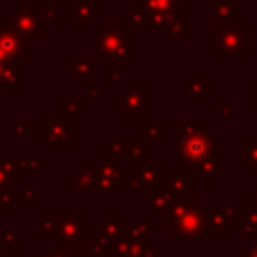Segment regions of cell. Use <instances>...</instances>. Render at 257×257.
I'll use <instances>...</instances> for the list:
<instances>
[{"instance_id": "cell-10", "label": "cell", "mask_w": 257, "mask_h": 257, "mask_svg": "<svg viewBox=\"0 0 257 257\" xmlns=\"http://www.w3.org/2000/svg\"><path fill=\"white\" fill-rule=\"evenodd\" d=\"M84 213H58V227H56V241L58 247L78 249L84 235Z\"/></svg>"}, {"instance_id": "cell-48", "label": "cell", "mask_w": 257, "mask_h": 257, "mask_svg": "<svg viewBox=\"0 0 257 257\" xmlns=\"http://www.w3.org/2000/svg\"><path fill=\"white\" fill-rule=\"evenodd\" d=\"M247 98H249V102H257V84H249L247 86Z\"/></svg>"}, {"instance_id": "cell-32", "label": "cell", "mask_w": 257, "mask_h": 257, "mask_svg": "<svg viewBox=\"0 0 257 257\" xmlns=\"http://www.w3.org/2000/svg\"><path fill=\"white\" fill-rule=\"evenodd\" d=\"M191 30H195V22L193 20H189L187 16L185 18H179V20H175L165 32H167V36L169 38H183L187 32H191Z\"/></svg>"}, {"instance_id": "cell-18", "label": "cell", "mask_w": 257, "mask_h": 257, "mask_svg": "<svg viewBox=\"0 0 257 257\" xmlns=\"http://www.w3.org/2000/svg\"><path fill=\"white\" fill-rule=\"evenodd\" d=\"M239 165L247 169L251 177H257V139L239 141Z\"/></svg>"}, {"instance_id": "cell-6", "label": "cell", "mask_w": 257, "mask_h": 257, "mask_svg": "<svg viewBox=\"0 0 257 257\" xmlns=\"http://www.w3.org/2000/svg\"><path fill=\"white\" fill-rule=\"evenodd\" d=\"M120 120H149V86L147 84H120L118 92Z\"/></svg>"}, {"instance_id": "cell-44", "label": "cell", "mask_w": 257, "mask_h": 257, "mask_svg": "<svg viewBox=\"0 0 257 257\" xmlns=\"http://www.w3.org/2000/svg\"><path fill=\"white\" fill-rule=\"evenodd\" d=\"M239 239L241 241H257V229H251V227H243L239 225Z\"/></svg>"}, {"instance_id": "cell-33", "label": "cell", "mask_w": 257, "mask_h": 257, "mask_svg": "<svg viewBox=\"0 0 257 257\" xmlns=\"http://www.w3.org/2000/svg\"><path fill=\"white\" fill-rule=\"evenodd\" d=\"M102 227H104V231L114 239L118 233H120V227H122V217H120V213L118 211H114V213H104L102 215Z\"/></svg>"}, {"instance_id": "cell-27", "label": "cell", "mask_w": 257, "mask_h": 257, "mask_svg": "<svg viewBox=\"0 0 257 257\" xmlns=\"http://www.w3.org/2000/svg\"><path fill=\"white\" fill-rule=\"evenodd\" d=\"M120 233H122L128 241L145 245V243H147V239H149V233H151V231H149L141 221H139V223H124V221H122Z\"/></svg>"}, {"instance_id": "cell-17", "label": "cell", "mask_w": 257, "mask_h": 257, "mask_svg": "<svg viewBox=\"0 0 257 257\" xmlns=\"http://www.w3.org/2000/svg\"><path fill=\"white\" fill-rule=\"evenodd\" d=\"M141 6L149 14H167V16H173L175 20L185 18V6L179 4L177 0H143Z\"/></svg>"}, {"instance_id": "cell-31", "label": "cell", "mask_w": 257, "mask_h": 257, "mask_svg": "<svg viewBox=\"0 0 257 257\" xmlns=\"http://www.w3.org/2000/svg\"><path fill=\"white\" fill-rule=\"evenodd\" d=\"M237 207H239L237 223L243 225V227L257 229V207L251 205V203H241V205H237Z\"/></svg>"}, {"instance_id": "cell-50", "label": "cell", "mask_w": 257, "mask_h": 257, "mask_svg": "<svg viewBox=\"0 0 257 257\" xmlns=\"http://www.w3.org/2000/svg\"><path fill=\"white\" fill-rule=\"evenodd\" d=\"M10 4H12V0H0V10H8Z\"/></svg>"}, {"instance_id": "cell-46", "label": "cell", "mask_w": 257, "mask_h": 257, "mask_svg": "<svg viewBox=\"0 0 257 257\" xmlns=\"http://www.w3.org/2000/svg\"><path fill=\"white\" fill-rule=\"evenodd\" d=\"M239 257H257V241H251L249 247H243L239 251Z\"/></svg>"}, {"instance_id": "cell-7", "label": "cell", "mask_w": 257, "mask_h": 257, "mask_svg": "<svg viewBox=\"0 0 257 257\" xmlns=\"http://www.w3.org/2000/svg\"><path fill=\"white\" fill-rule=\"evenodd\" d=\"M171 233H175L181 241H197L207 233V211L195 203L189 201L185 203L183 211L175 219Z\"/></svg>"}, {"instance_id": "cell-16", "label": "cell", "mask_w": 257, "mask_h": 257, "mask_svg": "<svg viewBox=\"0 0 257 257\" xmlns=\"http://www.w3.org/2000/svg\"><path fill=\"white\" fill-rule=\"evenodd\" d=\"M96 173L92 167H78L68 179H66V193H78V191H90L92 193V185H94Z\"/></svg>"}, {"instance_id": "cell-41", "label": "cell", "mask_w": 257, "mask_h": 257, "mask_svg": "<svg viewBox=\"0 0 257 257\" xmlns=\"http://www.w3.org/2000/svg\"><path fill=\"white\" fill-rule=\"evenodd\" d=\"M139 221H141L149 231H155V229H159V225H161L157 219H153V217H151V213H149V211H141V213H139Z\"/></svg>"}, {"instance_id": "cell-8", "label": "cell", "mask_w": 257, "mask_h": 257, "mask_svg": "<svg viewBox=\"0 0 257 257\" xmlns=\"http://www.w3.org/2000/svg\"><path fill=\"white\" fill-rule=\"evenodd\" d=\"M8 24L22 34L24 38H46L48 36V22L34 16L32 12L18 6V2H12L8 8Z\"/></svg>"}, {"instance_id": "cell-12", "label": "cell", "mask_w": 257, "mask_h": 257, "mask_svg": "<svg viewBox=\"0 0 257 257\" xmlns=\"http://www.w3.org/2000/svg\"><path fill=\"white\" fill-rule=\"evenodd\" d=\"M223 143L219 141L209 153H205L199 161L193 163V175L203 177V185H211L213 177L221 173V159H223Z\"/></svg>"}, {"instance_id": "cell-23", "label": "cell", "mask_w": 257, "mask_h": 257, "mask_svg": "<svg viewBox=\"0 0 257 257\" xmlns=\"http://www.w3.org/2000/svg\"><path fill=\"white\" fill-rule=\"evenodd\" d=\"M18 6L28 10V12H32L34 16L42 18L44 22L58 20V10H56V4L52 0H48V2H18Z\"/></svg>"}, {"instance_id": "cell-26", "label": "cell", "mask_w": 257, "mask_h": 257, "mask_svg": "<svg viewBox=\"0 0 257 257\" xmlns=\"http://www.w3.org/2000/svg\"><path fill=\"white\" fill-rule=\"evenodd\" d=\"M56 227H58V213H40V217H38L40 239H54Z\"/></svg>"}, {"instance_id": "cell-40", "label": "cell", "mask_w": 257, "mask_h": 257, "mask_svg": "<svg viewBox=\"0 0 257 257\" xmlns=\"http://www.w3.org/2000/svg\"><path fill=\"white\" fill-rule=\"evenodd\" d=\"M120 78H122V72H120V66H112L110 72H106L102 76V84L104 86H110V84H120Z\"/></svg>"}, {"instance_id": "cell-39", "label": "cell", "mask_w": 257, "mask_h": 257, "mask_svg": "<svg viewBox=\"0 0 257 257\" xmlns=\"http://www.w3.org/2000/svg\"><path fill=\"white\" fill-rule=\"evenodd\" d=\"M100 96H102L100 86H96V84H92V82L86 84V88H84V102H98Z\"/></svg>"}, {"instance_id": "cell-36", "label": "cell", "mask_w": 257, "mask_h": 257, "mask_svg": "<svg viewBox=\"0 0 257 257\" xmlns=\"http://www.w3.org/2000/svg\"><path fill=\"white\" fill-rule=\"evenodd\" d=\"M2 249H8V251H20V239H18V233L16 231H4L2 233Z\"/></svg>"}, {"instance_id": "cell-43", "label": "cell", "mask_w": 257, "mask_h": 257, "mask_svg": "<svg viewBox=\"0 0 257 257\" xmlns=\"http://www.w3.org/2000/svg\"><path fill=\"white\" fill-rule=\"evenodd\" d=\"M211 108L215 110V112H219L223 118H231V102H213L211 104Z\"/></svg>"}, {"instance_id": "cell-1", "label": "cell", "mask_w": 257, "mask_h": 257, "mask_svg": "<svg viewBox=\"0 0 257 257\" xmlns=\"http://www.w3.org/2000/svg\"><path fill=\"white\" fill-rule=\"evenodd\" d=\"M94 56L102 60L104 66H128L131 64V28L120 20H104L98 30H94Z\"/></svg>"}, {"instance_id": "cell-9", "label": "cell", "mask_w": 257, "mask_h": 257, "mask_svg": "<svg viewBox=\"0 0 257 257\" xmlns=\"http://www.w3.org/2000/svg\"><path fill=\"white\" fill-rule=\"evenodd\" d=\"M112 241L114 239L104 231L100 221L84 223V235L80 243L84 257H112Z\"/></svg>"}, {"instance_id": "cell-13", "label": "cell", "mask_w": 257, "mask_h": 257, "mask_svg": "<svg viewBox=\"0 0 257 257\" xmlns=\"http://www.w3.org/2000/svg\"><path fill=\"white\" fill-rule=\"evenodd\" d=\"M165 191L175 199V201H195V177L189 173H175L173 177L167 175Z\"/></svg>"}, {"instance_id": "cell-45", "label": "cell", "mask_w": 257, "mask_h": 257, "mask_svg": "<svg viewBox=\"0 0 257 257\" xmlns=\"http://www.w3.org/2000/svg\"><path fill=\"white\" fill-rule=\"evenodd\" d=\"M20 199L26 201V203H36V185H28V187H24Z\"/></svg>"}, {"instance_id": "cell-19", "label": "cell", "mask_w": 257, "mask_h": 257, "mask_svg": "<svg viewBox=\"0 0 257 257\" xmlns=\"http://www.w3.org/2000/svg\"><path fill=\"white\" fill-rule=\"evenodd\" d=\"M213 16H211V24H221V22H229L239 18V2L235 0H213Z\"/></svg>"}, {"instance_id": "cell-51", "label": "cell", "mask_w": 257, "mask_h": 257, "mask_svg": "<svg viewBox=\"0 0 257 257\" xmlns=\"http://www.w3.org/2000/svg\"><path fill=\"white\" fill-rule=\"evenodd\" d=\"M131 4H135V6H141V4H143V0H131Z\"/></svg>"}, {"instance_id": "cell-38", "label": "cell", "mask_w": 257, "mask_h": 257, "mask_svg": "<svg viewBox=\"0 0 257 257\" xmlns=\"http://www.w3.org/2000/svg\"><path fill=\"white\" fill-rule=\"evenodd\" d=\"M38 257H76V253H74V249H70V247H56V249L42 251Z\"/></svg>"}, {"instance_id": "cell-54", "label": "cell", "mask_w": 257, "mask_h": 257, "mask_svg": "<svg viewBox=\"0 0 257 257\" xmlns=\"http://www.w3.org/2000/svg\"><path fill=\"white\" fill-rule=\"evenodd\" d=\"M0 147H2V122H0Z\"/></svg>"}, {"instance_id": "cell-3", "label": "cell", "mask_w": 257, "mask_h": 257, "mask_svg": "<svg viewBox=\"0 0 257 257\" xmlns=\"http://www.w3.org/2000/svg\"><path fill=\"white\" fill-rule=\"evenodd\" d=\"M175 128L179 135L175 143L177 157L183 159L189 167H193L195 161H199L221 141L205 126L203 120H177Z\"/></svg>"}, {"instance_id": "cell-47", "label": "cell", "mask_w": 257, "mask_h": 257, "mask_svg": "<svg viewBox=\"0 0 257 257\" xmlns=\"http://www.w3.org/2000/svg\"><path fill=\"white\" fill-rule=\"evenodd\" d=\"M247 193H249V201L247 203H251V205L257 207V185H249L247 187Z\"/></svg>"}, {"instance_id": "cell-53", "label": "cell", "mask_w": 257, "mask_h": 257, "mask_svg": "<svg viewBox=\"0 0 257 257\" xmlns=\"http://www.w3.org/2000/svg\"><path fill=\"white\" fill-rule=\"evenodd\" d=\"M177 2H179V4H183V6H187V4L191 2V0H177Z\"/></svg>"}, {"instance_id": "cell-24", "label": "cell", "mask_w": 257, "mask_h": 257, "mask_svg": "<svg viewBox=\"0 0 257 257\" xmlns=\"http://www.w3.org/2000/svg\"><path fill=\"white\" fill-rule=\"evenodd\" d=\"M147 149H149V141L147 139H126V149H124V159L128 161V165H139L145 157H147Z\"/></svg>"}, {"instance_id": "cell-15", "label": "cell", "mask_w": 257, "mask_h": 257, "mask_svg": "<svg viewBox=\"0 0 257 257\" xmlns=\"http://www.w3.org/2000/svg\"><path fill=\"white\" fill-rule=\"evenodd\" d=\"M213 92V84L205 82L201 74H187L185 76V100L191 102H203L205 96Z\"/></svg>"}, {"instance_id": "cell-11", "label": "cell", "mask_w": 257, "mask_h": 257, "mask_svg": "<svg viewBox=\"0 0 257 257\" xmlns=\"http://www.w3.org/2000/svg\"><path fill=\"white\" fill-rule=\"evenodd\" d=\"M104 4L96 0H64V16L76 30H92L94 14L102 12Z\"/></svg>"}, {"instance_id": "cell-4", "label": "cell", "mask_w": 257, "mask_h": 257, "mask_svg": "<svg viewBox=\"0 0 257 257\" xmlns=\"http://www.w3.org/2000/svg\"><path fill=\"white\" fill-rule=\"evenodd\" d=\"M38 143L42 149L46 147H60L72 149L74 147V114L56 108L40 122L38 128Z\"/></svg>"}, {"instance_id": "cell-28", "label": "cell", "mask_w": 257, "mask_h": 257, "mask_svg": "<svg viewBox=\"0 0 257 257\" xmlns=\"http://www.w3.org/2000/svg\"><path fill=\"white\" fill-rule=\"evenodd\" d=\"M147 197H149V209H151L157 217H161V215L173 205V201H175L167 191H155V193H149Z\"/></svg>"}, {"instance_id": "cell-52", "label": "cell", "mask_w": 257, "mask_h": 257, "mask_svg": "<svg viewBox=\"0 0 257 257\" xmlns=\"http://www.w3.org/2000/svg\"><path fill=\"white\" fill-rule=\"evenodd\" d=\"M195 2H199V4H211L213 0H195Z\"/></svg>"}, {"instance_id": "cell-20", "label": "cell", "mask_w": 257, "mask_h": 257, "mask_svg": "<svg viewBox=\"0 0 257 257\" xmlns=\"http://www.w3.org/2000/svg\"><path fill=\"white\" fill-rule=\"evenodd\" d=\"M229 229H231V221H229V219L221 213V209L213 203L211 211L207 213V231L211 233V237H213L215 241H219Z\"/></svg>"}, {"instance_id": "cell-22", "label": "cell", "mask_w": 257, "mask_h": 257, "mask_svg": "<svg viewBox=\"0 0 257 257\" xmlns=\"http://www.w3.org/2000/svg\"><path fill=\"white\" fill-rule=\"evenodd\" d=\"M0 92H20L16 62H0Z\"/></svg>"}, {"instance_id": "cell-35", "label": "cell", "mask_w": 257, "mask_h": 257, "mask_svg": "<svg viewBox=\"0 0 257 257\" xmlns=\"http://www.w3.org/2000/svg\"><path fill=\"white\" fill-rule=\"evenodd\" d=\"M126 257H159V253H157L155 249H151L147 243H145V245L133 243L131 249H128V253H126Z\"/></svg>"}, {"instance_id": "cell-34", "label": "cell", "mask_w": 257, "mask_h": 257, "mask_svg": "<svg viewBox=\"0 0 257 257\" xmlns=\"http://www.w3.org/2000/svg\"><path fill=\"white\" fill-rule=\"evenodd\" d=\"M58 108H62V110H66V112H70V114H76V112H82L84 110V102H78L76 100V94H66V98H64V102H60L58 104Z\"/></svg>"}, {"instance_id": "cell-14", "label": "cell", "mask_w": 257, "mask_h": 257, "mask_svg": "<svg viewBox=\"0 0 257 257\" xmlns=\"http://www.w3.org/2000/svg\"><path fill=\"white\" fill-rule=\"evenodd\" d=\"M92 72H94V64L90 58H84V56H68L66 58V74L72 76L78 86L90 84Z\"/></svg>"}, {"instance_id": "cell-30", "label": "cell", "mask_w": 257, "mask_h": 257, "mask_svg": "<svg viewBox=\"0 0 257 257\" xmlns=\"http://www.w3.org/2000/svg\"><path fill=\"white\" fill-rule=\"evenodd\" d=\"M16 173L22 175H34L38 173L42 167H46V159H12Z\"/></svg>"}, {"instance_id": "cell-37", "label": "cell", "mask_w": 257, "mask_h": 257, "mask_svg": "<svg viewBox=\"0 0 257 257\" xmlns=\"http://www.w3.org/2000/svg\"><path fill=\"white\" fill-rule=\"evenodd\" d=\"M215 205L221 209V213H223L231 223L237 221V217H239V207H237V205H233V203H215Z\"/></svg>"}, {"instance_id": "cell-21", "label": "cell", "mask_w": 257, "mask_h": 257, "mask_svg": "<svg viewBox=\"0 0 257 257\" xmlns=\"http://www.w3.org/2000/svg\"><path fill=\"white\" fill-rule=\"evenodd\" d=\"M120 22L126 24L128 28H139V30H151V22H149V12L143 6H135L131 4V8L120 12Z\"/></svg>"}, {"instance_id": "cell-29", "label": "cell", "mask_w": 257, "mask_h": 257, "mask_svg": "<svg viewBox=\"0 0 257 257\" xmlns=\"http://www.w3.org/2000/svg\"><path fill=\"white\" fill-rule=\"evenodd\" d=\"M124 149H126V139H104L102 141V151L106 159H124Z\"/></svg>"}, {"instance_id": "cell-42", "label": "cell", "mask_w": 257, "mask_h": 257, "mask_svg": "<svg viewBox=\"0 0 257 257\" xmlns=\"http://www.w3.org/2000/svg\"><path fill=\"white\" fill-rule=\"evenodd\" d=\"M12 137H16V139H26V137H28V122L14 120V122H12Z\"/></svg>"}, {"instance_id": "cell-5", "label": "cell", "mask_w": 257, "mask_h": 257, "mask_svg": "<svg viewBox=\"0 0 257 257\" xmlns=\"http://www.w3.org/2000/svg\"><path fill=\"white\" fill-rule=\"evenodd\" d=\"M128 167V183L126 187L133 189L139 195H149L155 191H165L167 183V169L159 165V159L145 157L139 165H126Z\"/></svg>"}, {"instance_id": "cell-25", "label": "cell", "mask_w": 257, "mask_h": 257, "mask_svg": "<svg viewBox=\"0 0 257 257\" xmlns=\"http://www.w3.org/2000/svg\"><path fill=\"white\" fill-rule=\"evenodd\" d=\"M139 137L141 139H167V122L165 120H157V122H149V120H139Z\"/></svg>"}, {"instance_id": "cell-49", "label": "cell", "mask_w": 257, "mask_h": 257, "mask_svg": "<svg viewBox=\"0 0 257 257\" xmlns=\"http://www.w3.org/2000/svg\"><path fill=\"white\" fill-rule=\"evenodd\" d=\"M0 257H20V251H8V249H0Z\"/></svg>"}, {"instance_id": "cell-2", "label": "cell", "mask_w": 257, "mask_h": 257, "mask_svg": "<svg viewBox=\"0 0 257 257\" xmlns=\"http://www.w3.org/2000/svg\"><path fill=\"white\" fill-rule=\"evenodd\" d=\"M211 54L215 58H247L249 22L239 16L229 22L211 24Z\"/></svg>"}]
</instances>
